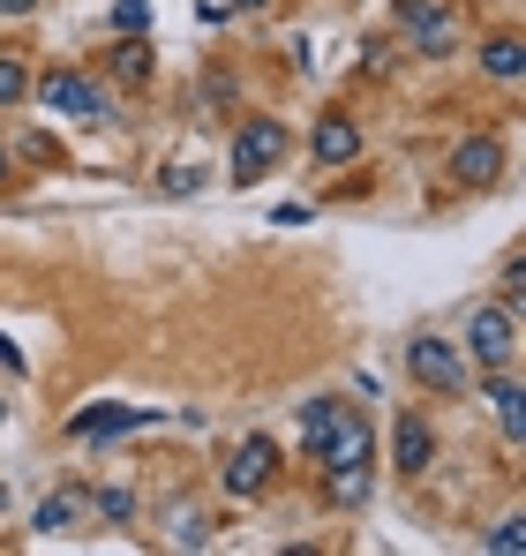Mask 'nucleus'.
<instances>
[{
  "label": "nucleus",
  "mask_w": 526,
  "mask_h": 556,
  "mask_svg": "<svg viewBox=\"0 0 526 556\" xmlns=\"http://www.w3.org/2000/svg\"><path fill=\"white\" fill-rule=\"evenodd\" d=\"M38 98H46L53 113H68V121H98V113H105V91L90 84L84 68H46V76H38Z\"/></svg>",
  "instance_id": "nucleus-6"
},
{
  "label": "nucleus",
  "mask_w": 526,
  "mask_h": 556,
  "mask_svg": "<svg viewBox=\"0 0 526 556\" xmlns=\"http://www.w3.org/2000/svg\"><path fill=\"white\" fill-rule=\"evenodd\" d=\"M489 406H497L504 437L519 444V437H526V399H519V383H512V369H497V383H489Z\"/></svg>",
  "instance_id": "nucleus-13"
},
{
  "label": "nucleus",
  "mask_w": 526,
  "mask_h": 556,
  "mask_svg": "<svg viewBox=\"0 0 526 556\" xmlns=\"http://www.w3.org/2000/svg\"><path fill=\"white\" fill-rule=\"evenodd\" d=\"M159 421V406H90L68 421V437L76 444H105V437H128V429H151Z\"/></svg>",
  "instance_id": "nucleus-9"
},
{
  "label": "nucleus",
  "mask_w": 526,
  "mask_h": 556,
  "mask_svg": "<svg viewBox=\"0 0 526 556\" xmlns=\"http://www.w3.org/2000/svg\"><path fill=\"white\" fill-rule=\"evenodd\" d=\"M406 369H414L422 391H443V399H451V391H466V354H459L451 339H429V331H422V339L406 346Z\"/></svg>",
  "instance_id": "nucleus-5"
},
{
  "label": "nucleus",
  "mask_w": 526,
  "mask_h": 556,
  "mask_svg": "<svg viewBox=\"0 0 526 556\" xmlns=\"http://www.w3.org/2000/svg\"><path fill=\"white\" fill-rule=\"evenodd\" d=\"M166 527H174V542H180V549H203V542H211V519H203L196 504H180V511L166 519Z\"/></svg>",
  "instance_id": "nucleus-17"
},
{
  "label": "nucleus",
  "mask_w": 526,
  "mask_h": 556,
  "mask_svg": "<svg viewBox=\"0 0 526 556\" xmlns=\"http://www.w3.org/2000/svg\"><path fill=\"white\" fill-rule=\"evenodd\" d=\"M30 8H38V0H0V15H30Z\"/></svg>",
  "instance_id": "nucleus-23"
},
{
  "label": "nucleus",
  "mask_w": 526,
  "mask_h": 556,
  "mask_svg": "<svg viewBox=\"0 0 526 556\" xmlns=\"http://www.w3.org/2000/svg\"><path fill=\"white\" fill-rule=\"evenodd\" d=\"M218 8H271V0H218Z\"/></svg>",
  "instance_id": "nucleus-24"
},
{
  "label": "nucleus",
  "mask_w": 526,
  "mask_h": 556,
  "mask_svg": "<svg viewBox=\"0 0 526 556\" xmlns=\"http://www.w3.org/2000/svg\"><path fill=\"white\" fill-rule=\"evenodd\" d=\"M497 166H504V143H497V136H466V143L451 151V181H459V188L497 181Z\"/></svg>",
  "instance_id": "nucleus-10"
},
{
  "label": "nucleus",
  "mask_w": 526,
  "mask_h": 556,
  "mask_svg": "<svg viewBox=\"0 0 526 556\" xmlns=\"http://www.w3.org/2000/svg\"><path fill=\"white\" fill-rule=\"evenodd\" d=\"M286 143H293V136H286L278 121H241V128H234V159H226V166H234V181H241V188L263 181V174L286 159Z\"/></svg>",
  "instance_id": "nucleus-3"
},
{
  "label": "nucleus",
  "mask_w": 526,
  "mask_h": 556,
  "mask_svg": "<svg viewBox=\"0 0 526 556\" xmlns=\"http://www.w3.org/2000/svg\"><path fill=\"white\" fill-rule=\"evenodd\" d=\"M113 23H121V30H143V23H151V8H143V0H121V8H113Z\"/></svg>",
  "instance_id": "nucleus-21"
},
{
  "label": "nucleus",
  "mask_w": 526,
  "mask_h": 556,
  "mask_svg": "<svg viewBox=\"0 0 526 556\" xmlns=\"http://www.w3.org/2000/svg\"><path fill=\"white\" fill-rule=\"evenodd\" d=\"M98 519L105 527H128L136 519V489H98Z\"/></svg>",
  "instance_id": "nucleus-18"
},
{
  "label": "nucleus",
  "mask_w": 526,
  "mask_h": 556,
  "mask_svg": "<svg viewBox=\"0 0 526 556\" xmlns=\"http://www.w3.org/2000/svg\"><path fill=\"white\" fill-rule=\"evenodd\" d=\"M0 504H8V489H0Z\"/></svg>",
  "instance_id": "nucleus-25"
},
{
  "label": "nucleus",
  "mask_w": 526,
  "mask_h": 556,
  "mask_svg": "<svg viewBox=\"0 0 526 556\" xmlns=\"http://www.w3.org/2000/svg\"><path fill=\"white\" fill-rule=\"evenodd\" d=\"M30 91V76H23V68H15V61H0V105H15V98Z\"/></svg>",
  "instance_id": "nucleus-20"
},
{
  "label": "nucleus",
  "mask_w": 526,
  "mask_h": 556,
  "mask_svg": "<svg viewBox=\"0 0 526 556\" xmlns=\"http://www.w3.org/2000/svg\"><path fill=\"white\" fill-rule=\"evenodd\" d=\"M459 354H474L481 369H512V354H519V301H481L466 316V346Z\"/></svg>",
  "instance_id": "nucleus-2"
},
{
  "label": "nucleus",
  "mask_w": 526,
  "mask_h": 556,
  "mask_svg": "<svg viewBox=\"0 0 526 556\" xmlns=\"http://www.w3.org/2000/svg\"><path fill=\"white\" fill-rule=\"evenodd\" d=\"M331 421H339V399H309V406H301V452H309V459L324 452Z\"/></svg>",
  "instance_id": "nucleus-15"
},
{
  "label": "nucleus",
  "mask_w": 526,
  "mask_h": 556,
  "mask_svg": "<svg viewBox=\"0 0 526 556\" xmlns=\"http://www.w3.org/2000/svg\"><path fill=\"white\" fill-rule=\"evenodd\" d=\"M391 452H399V473L414 481V473H429V452H437V437H429L414 414H399V429H391Z\"/></svg>",
  "instance_id": "nucleus-12"
},
{
  "label": "nucleus",
  "mask_w": 526,
  "mask_h": 556,
  "mask_svg": "<svg viewBox=\"0 0 526 556\" xmlns=\"http://www.w3.org/2000/svg\"><path fill=\"white\" fill-rule=\"evenodd\" d=\"M0 166H8V151H0Z\"/></svg>",
  "instance_id": "nucleus-27"
},
{
  "label": "nucleus",
  "mask_w": 526,
  "mask_h": 556,
  "mask_svg": "<svg viewBox=\"0 0 526 556\" xmlns=\"http://www.w3.org/2000/svg\"><path fill=\"white\" fill-rule=\"evenodd\" d=\"M519 527H526V519H497V527H489V549H497V556H519V542H526Z\"/></svg>",
  "instance_id": "nucleus-19"
},
{
  "label": "nucleus",
  "mask_w": 526,
  "mask_h": 556,
  "mask_svg": "<svg viewBox=\"0 0 526 556\" xmlns=\"http://www.w3.org/2000/svg\"><path fill=\"white\" fill-rule=\"evenodd\" d=\"M481 68H489L497 84H519L526 76V46L519 38H489V46H481Z\"/></svg>",
  "instance_id": "nucleus-14"
},
{
  "label": "nucleus",
  "mask_w": 526,
  "mask_h": 556,
  "mask_svg": "<svg viewBox=\"0 0 526 556\" xmlns=\"http://www.w3.org/2000/svg\"><path fill=\"white\" fill-rule=\"evenodd\" d=\"M90 519H98V489H84V481H61L46 504H38V534H84Z\"/></svg>",
  "instance_id": "nucleus-7"
},
{
  "label": "nucleus",
  "mask_w": 526,
  "mask_h": 556,
  "mask_svg": "<svg viewBox=\"0 0 526 556\" xmlns=\"http://www.w3.org/2000/svg\"><path fill=\"white\" fill-rule=\"evenodd\" d=\"M0 369H15V376H23V354H15V339H0Z\"/></svg>",
  "instance_id": "nucleus-22"
},
{
  "label": "nucleus",
  "mask_w": 526,
  "mask_h": 556,
  "mask_svg": "<svg viewBox=\"0 0 526 556\" xmlns=\"http://www.w3.org/2000/svg\"><path fill=\"white\" fill-rule=\"evenodd\" d=\"M368 452H376V437H368V414L361 406H339V421H331V437H324V496L331 504H347L361 511L368 504Z\"/></svg>",
  "instance_id": "nucleus-1"
},
{
  "label": "nucleus",
  "mask_w": 526,
  "mask_h": 556,
  "mask_svg": "<svg viewBox=\"0 0 526 556\" xmlns=\"http://www.w3.org/2000/svg\"><path fill=\"white\" fill-rule=\"evenodd\" d=\"M218 481H226V496H234V504H249V496H263V489L278 481V444H271V437H241Z\"/></svg>",
  "instance_id": "nucleus-4"
},
{
  "label": "nucleus",
  "mask_w": 526,
  "mask_h": 556,
  "mask_svg": "<svg viewBox=\"0 0 526 556\" xmlns=\"http://www.w3.org/2000/svg\"><path fill=\"white\" fill-rule=\"evenodd\" d=\"M0 414H8V399H0Z\"/></svg>",
  "instance_id": "nucleus-26"
},
{
  "label": "nucleus",
  "mask_w": 526,
  "mask_h": 556,
  "mask_svg": "<svg viewBox=\"0 0 526 556\" xmlns=\"http://www.w3.org/2000/svg\"><path fill=\"white\" fill-rule=\"evenodd\" d=\"M113 76L121 84H143L151 76V46H136V30H128V46H113Z\"/></svg>",
  "instance_id": "nucleus-16"
},
{
  "label": "nucleus",
  "mask_w": 526,
  "mask_h": 556,
  "mask_svg": "<svg viewBox=\"0 0 526 556\" xmlns=\"http://www.w3.org/2000/svg\"><path fill=\"white\" fill-rule=\"evenodd\" d=\"M399 30H406L422 53H451V46H459V23H451L443 0H399Z\"/></svg>",
  "instance_id": "nucleus-8"
},
{
  "label": "nucleus",
  "mask_w": 526,
  "mask_h": 556,
  "mask_svg": "<svg viewBox=\"0 0 526 556\" xmlns=\"http://www.w3.org/2000/svg\"><path fill=\"white\" fill-rule=\"evenodd\" d=\"M309 143H316V159H324V166H347L353 151H361V128H353V113H324Z\"/></svg>",
  "instance_id": "nucleus-11"
}]
</instances>
